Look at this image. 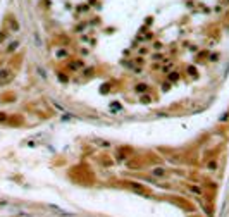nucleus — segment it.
<instances>
[{"label":"nucleus","mask_w":229,"mask_h":217,"mask_svg":"<svg viewBox=\"0 0 229 217\" xmlns=\"http://www.w3.org/2000/svg\"><path fill=\"white\" fill-rule=\"evenodd\" d=\"M10 74H9V69H3L0 71V84H5V81H9Z\"/></svg>","instance_id":"nucleus-1"}]
</instances>
